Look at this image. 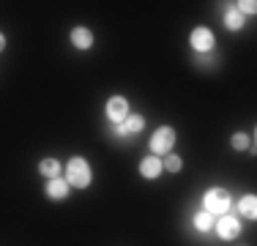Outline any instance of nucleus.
Wrapping results in <instances>:
<instances>
[{"instance_id":"nucleus-1","label":"nucleus","mask_w":257,"mask_h":246,"mask_svg":"<svg viewBox=\"0 0 257 246\" xmlns=\"http://www.w3.org/2000/svg\"><path fill=\"white\" fill-rule=\"evenodd\" d=\"M90 181H93V172H90L88 159L82 156H71L69 164H66V183L74 189H88Z\"/></svg>"},{"instance_id":"nucleus-2","label":"nucleus","mask_w":257,"mask_h":246,"mask_svg":"<svg viewBox=\"0 0 257 246\" xmlns=\"http://www.w3.org/2000/svg\"><path fill=\"white\" fill-rule=\"evenodd\" d=\"M230 208H232V200H230V192H227V189L213 186V189H208V192L203 194V211H208L213 219L230 213Z\"/></svg>"},{"instance_id":"nucleus-3","label":"nucleus","mask_w":257,"mask_h":246,"mask_svg":"<svg viewBox=\"0 0 257 246\" xmlns=\"http://www.w3.org/2000/svg\"><path fill=\"white\" fill-rule=\"evenodd\" d=\"M175 129L173 126H159L151 137V156H167L175 145Z\"/></svg>"},{"instance_id":"nucleus-4","label":"nucleus","mask_w":257,"mask_h":246,"mask_svg":"<svg viewBox=\"0 0 257 246\" xmlns=\"http://www.w3.org/2000/svg\"><path fill=\"white\" fill-rule=\"evenodd\" d=\"M213 230H216V235L222 238V241H232V238L241 235V219L230 216V213L216 216V221H213Z\"/></svg>"},{"instance_id":"nucleus-5","label":"nucleus","mask_w":257,"mask_h":246,"mask_svg":"<svg viewBox=\"0 0 257 246\" xmlns=\"http://www.w3.org/2000/svg\"><path fill=\"white\" fill-rule=\"evenodd\" d=\"M189 44H192V49L197 55H208L213 49V44H216V39H213V33L208 28H194L192 36H189Z\"/></svg>"},{"instance_id":"nucleus-6","label":"nucleus","mask_w":257,"mask_h":246,"mask_svg":"<svg viewBox=\"0 0 257 246\" xmlns=\"http://www.w3.org/2000/svg\"><path fill=\"white\" fill-rule=\"evenodd\" d=\"M104 112H107V118L112 126H118V123H123L126 115H128V101L123 96H112L107 101V107H104Z\"/></svg>"},{"instance_id":"nucleus-7","label":"nucleus","mask_w":257,"mask_h":246,"mask_svg":"<svg viewBox=\"0 0 257 246\" xmlns=\"http://www.w3.org/2000/svg\"><path fill=\"white\" fill-rule=\"evenodd\" d=\"M162 159L159 156H145L143 162H140V175L148 178V181H156L159 175H162Z\"/></svg>"},{"instance_id":"nucleus-8","label":"nucleus","mask_w":257,"mask_h":246,"mask_svg":"<svg viewBox=\"0 0 257 246\" xmlns=\"http://www.w3.org/2000/svg\"><path fill=\"white\" fill-rule=\"evenodd\" d=\"M69 183H66L63 181V178H50V181H47V189H44V192H47V197H50V200H66V197H69Z\"/></svg>"},{"instance_id":"nucleus-9","label":"nucleus","mask_w":257,"mask_h":246,"mask_svg":"<svg viewBox=\"0 0 257 246\" xmlns=\"http://www.w3.org/2000/svg\"><path fill=\"white\" fill-rule=\"evenodd\" d=\"M69 39H71V44H74L77 49H82V52H85V49L93 47V33H90L88 28H82V25H77V28L71 30Z\"/></svg>"},{"instance_id":"nucleus-10","label":"nucleus","mask_w":257,"mask_h":246,"mask_svg":"<svg viewBox=\"0 0 257 246\" xmlns=\"http://www.w3.org/2000/svg\"><path fill=\"white\" fill-rule=\"evenodd\" d=\"M238 211H241L243 219H254L257 216V197L254 194H243L241 202H238Z\"/></svg>"},{"instance_id":"nucleus-11","label":"nucleus","mask_w":257,"mask_h":246,"mask_svg":"<svg viewBox=\"0 0 257 246\" xmlns=\"http://www.w3.org/2000/svg\"><path fill=\"white\" fill-rule=\"evenodd\" d=\"M224 28L232 30V33L243 28V17L235 11V6H227V9H224Z\"/></svg>"},{"instance_id":"nucleus-12","label":"nucleus","mask_w":257,"mask_h":246,"mask_svg":"<svg viewBox=\"0 0 257 246\" xmlns=\"http://www.w3.org/2000/svg\"><path fill=\"white\" fill-rule=\"evenodd\" d=\"M39 172L44 178H58L60 175V162H58V159H52V156L41 159V162H39Z\"/></svg>"},{"instance_id":"nucleus-13","label":"nucleus","mask_w":257,"mask_h":246,"mask_svg":"<svg viewBox=\"0 0 257 246\" xmlns=\"http://www.w3.org/2000/svg\"><path fill=\"white\" fill-rule=\"evenodd\" d=\"M120 126H123L126 129V134H128V137H132V134H137V132H143V129H145V118H143V115H126V120L123 123H120Z\"/></svg>"},{"instance_id":"nucleus-14","label":"nucleus","mask_w":257,"mask_h":246,"mask_svg":"<svg viewBox=\"0 0 257 246\" xmlns=\"http://www.w3.org/2000/svg\"><path fill=\"white\" fill-rule=\"evenodd\" d=\"M213 221H216V219H213V216H211V213H208V211H200V213H194L192 224L197 227L200 232H211V230H213Z\"/></svg>"},{"instance_id":"nucleus-15","label":"nucleus","mask_w":257,"mask_h":246,"mask_svg":"<svg viewBox=\"0 0 257 246\" xmlns=\"http://www.w3.org/2000/svg\"><path fill=\"white\" fill-rule=\"evenodd\" d=\"M162 167L167 170V172H181L183 162H181V156H178V153H167V156L162 159Z\"/></svg>"},{"instance_id":"nucleus-16","label":"nucleus","mask_w":257,"mask_h":246,"mask_svg":"<svg viewBox=\"0 0 257 246\" xmlns=\"http://www.w3.org/2000/svg\"><path fill=\"white\" fill-rule=\"evenodd\" d=\"M230 145L235 148V151H246V148H249V137H246V134H241V132H238V134H232Z\"/></svg>"},{"instance_id":"nucleus-17","label":"nucleus","mask_w":257,"mask_h":246,"mask_svg":"<svg viewBox=\"0 0 257 246\" xmlns=\"http://www.w3.org/2000/svg\"><path fill=\"white\" fill-rule=\"evenodd\" d=\"M235 11H238V14H254V11H257V3H254V0H241V3H235Z\"/></svg>"},{"instance_id":"nucleus-18","label":"nucleus","mask_w":257,"mask_h":246,"mask_svg":"<svg viewBox=\"0 0 257 246\" xmlns=\"http://www.w3.org/2000/svg\"><path fill=\"white\" fill-rule=\"evenodd\" d=\"M3 49H6V36L0 33V52H3Z\"/></svg>"}]
</instances>
